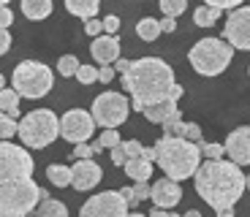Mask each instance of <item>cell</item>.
Segmentation results:
<instances>
[{"label": "cell", "instance_id": "cell-47", "mask_svg": "<svg viewBox=\"0 0 250 217\" xmlns=\"http://www.w3.org/2000/svg\"><path fill=\"white\" fill-rule=\"evenodd\" d=\"M125 217H147V215H142V212H128Z\"/></svg>", "mask_w": 250, "mask_h": 217}, {"label": "cell", "instance_id": "cell-30", "mask_svg": "<svg viewBox=\"0 0 250 217\" xmlns=\"http://www.w3.org/2000/svg\"><path fill=\"white\" fill-rule=\"evenodd\" d=\"M123 152H125V160H133V158H142L144 147L139 141H123Z\"/></svg>", "mask_w": 250, "mask_h": 217}, {"label": "cell", "instance_id": "cell-8", "mask_svg": "<svg viewBox=\"0 0 250 217\" xmlns=\"http://www.w3.org/2000/svg\"><path fill=\"white\" fill-rule=\"evenodd\" d=\"M131 114V100L125 98L123 93H101L98 98L93 100V109H90V117H93L95 128L104 130H114L128 119Z\"/></svg>", "mask_w": 250, "mask_h": 217}, {"label": "cell", "instance_id": "cell-10", "mask_svg": "<svg viewBox=\"0 0 250 217\" xmlns=\"http://www.w3.org/2000/svg\"><path fill=\"white\" fill-rule=\"evenodd\" d=\"M93 130H95V122L90 117V112H84V109H68L60 117V136L71 144H87Z\"/></svg>", "mask_w": 250, "mask_h": 217}, {"label": "cell", "instance_id": "cell-24", "mask_svg": "<svg viewBox=\"0 0 250 217\" xmlns=\"http://www.w3.org/2000/svg\"><path fill=\"white\" fill-rule=\"evenodd\" d=\"M218 19H220V11H218V8H212V6H199L193 11V22L199 27H212Z\"/></svg>", "mask_w": 250, "mask_h": 217}, {"label": "cell", "instance_id": "cell-9", "mask_svg": "<svg viewBox=\"0 0 250 217\" xmlns=\"http://www.w3.org/2000/svg\"><path fill=\"white\" fill-rule=\"evenodd\" d=\"M128 204L123 201L117 190H104L90 196L79 209V217H125L128 215Z\"/></svg>", "mask_w": 250, "mask_h": 217}, {"label": "cell", "instance_id": "cell-49", "mask_svg": "<svg viewBox=\"0 0 250 217\" xmlns=\"http://www.w3.org/2000/svg\"><path fill=\"white\" fill-rule=\"evenodd\" d=\"M0 6H8V0H0Z\"/></svg>", "mask_w": 250, "mask_h": 217}, {"label": "cell", "instance_id": "cell-29", "mask_svg": "<svg viewBox=\"0 0 250 217\" xmlns=\"http://www.w3.org/2000/svg\"><path fill=\"white\" fill-rule=\"evenodd\" d=\"M74 76L82 81V84H93V81H98V68H95V65H84V62H82Z\"/></svg>", "mask_w": 250, "mask_h": 217}, {"label": "cell", "instance_id": "cell-19", "mask_svg": "<svg viewBox=\"0 0 250 217\" xmlns=\"http://www.w3.org/2000/svg\"><path fill=\"white\" fill-rule=\"evenodd\" d=\"M30 215L33 217H68V206L57 198H44V201H38V206Z\"/></svg>", "mask_w": 250, "mask_h": 217}, {"label": "cell", "instance_id": "cell-28", "mask_svg": "<svg viewBox=\"0 0 250 217\" xmlns=\"http://www.w3.org/2000/svg\"><path fill=\"white\" fill-rule=\"evenodd\" d=\"M11 136H17V119L0 112V141H8Z\"/></svg>", "mask_w": 250, "mask_h": 217}, {"label": "cell", "instance_id": "cell-33", "mask_svg": "<svg viewBox=\"0 0 250 217\" xmlns=\"http://www.w3.org/2000/svg\"><path fill=\"white\" fill-rule=\"evenodd\" d=\"M101 25H104V33H106V36H117V30H120V19L114 17V14H109V17L101 19Z\"/></svg>", "mask_w": 250, "mask_h": 217}, {"label": "cell", "instance_id": "cell-46", "mask_svg": "<svg viewBox=\"0 0 250 217\" xmlns=\"http://www.w3.org/2000/svg\"><path fill=\"white\" fill-rule=\"evenodd\" d=\"M182 217H201V212H196V209H190V212H185Z\"/></svg>", "mask_w": 250, "mask_h": 217}, {"label": "cell", "instance_id": "cell-23", "mask_svg": "<svg viewBox=\"0 0 250 217\" xmlns=\"http://www.w3.org/2000/svg\"><path fill=\"white\" fill-rule=\"evenodd\" d=\"M46 177H49V182L55 187H68L71 185V168L62 166V163H52V166L46 168Z\"/></svg>", "mask_w": 250, "mask_h": 217}, {"label": "cell", "instance_id": "cell-38", "mask_svg": "<svg viewBox=\"0 0 250 217\" xmlns=\"http://www.w3.org/2000/svg\"><path fill=\"white\" fill-rule=\"evenodd\" d=\"M14 22V14L8 6H0V30H8V25Z\"/></svg>", "mask_w": 250, "mask_h": 217}, {"label": "cell", "instance_id": "cell-20", "mask_svg": "<svg viewBox=\"0 0 250 217\" xmlns=\"http://www.w3.org/2000/svg\"><path fill=\"white\" fill-rule=\"evenodd\" d=\"M22 14L33 22L46 19L52 14V0H22Z\"/></svg>", "mask_w": 250, "mask_h": 217}, {"label": "cell", "instance_id": "cell-25", "mask_svg": "<svg viewBox=\"0 0 250 217\" xmlns=\"http://www.w3.org/2000/svg\"><path fill=\"white\" fill-rule=\"evenodd\" d=\"M196 147H199L201 158H207V160H223V144H207L201 138V141H196Z\"/></svg>", "mask_w": 250, "mask_h": 217}, {"label": "cell", "instance_id": "cell-22", "mask_svg": "<svg viewBox=\"0 0 250 217\" xmlns=\"http://www.w3.org/2000/svg\"><path fill=\"white\" fill-rule=\"evenodd\" d=\"M136 36L142 38V41L152 43L158 36H161V27H158V19H152V17H144V19H139V22H136Z\"/></svg>", "mask_w": 250, "mask_h": 217}, {"label": "cell", "instance_id": "cell-7", "mask_svg": "<svg viewBox=\"0 0 250 217\" xmlns=\"http://www.w3.org/2000/svg\"><path fill=\"white\" fill-rule=\"evenodd\" d=\"M52 84H55V74H52V68L44 65V62L25 60L14 68V87L11 90L19 98H27V100L44 98L52 90Z\"/></svg>", "mask_w": 250, "mask_h": 217}, {"label": "cell", "instance_id": "cell-45", "mask_svg": "<svg viewBox=\"0 0 250 217\" xmlns=\"http://www.w3.org/2000/svg\"><path fill=\"white\" fill-rule=\"evenodd\" d=\"M218 217H234V209H220Z\"/></svg>", "mask_w": 250, "mask_h": 217}, {"label": "cell", "instance_id": "cell-14", "mask_svg": "<svg viewBox=\"0 0 250 217\" xmlns=\"http://www.w3.org/2000/svg\"><path fill=\"white\" fill-rule=\"evenodd\" d=\"M150 198H152V204H155V209L171 212L182 201V190L174 179H166V177H163L155 185H150Z\"/></svg>", "mask_w": 250, "mask_h": 217}, {"label": "cell", "instance_id": "cell-37", "mask_svg": "<svg viewBox=\"0 0 250 217\" xmlns=\"http://www.w3.org/2000/svg\"><path fill=\"white\" fill-rule=\"evenodd\" d=\"M84 33L93 38H98L104 33V25H101V19H87V25H84Z\"/></svg>", "mask_w": 250, "mask_h": 217}, {"label": "cell", "instance_id": "cell-5", "mask_svg": "<svg viewBox=\"0 0 250 217\" xmlns=\"http://www.w3.org/2000/svg\"><path fill=\"white\" fill-rule=\"evenodd\" d=\"M17 136L22 138L25 149H44L60 136V119L52 109H36L17 125Z\"/></svg>", "mask_w": 250, "mask_h": 217}, {"label": "cell", "instance_id": "cell-3", "mask_svg": "<svg viewBox=\"0 0 250 217\" xmlns=\"http://www.w3.org/2000/svg\"><path fill=\"white\" fill-rule=\"evenodd\" d=\"M193 179H196V193H199L201 198H204V204L212 206L215 212L234 209L237 201L245 196V187H248V177H245L242 168L234 166L231 160L199 163Z\"/></svg>", "mask_w": 250, "mask_h": 217}, {"label": "cell", "instance_id": "cell-11", "mask_svg": "<svg viewBox=\"0 0 250 217\" xmlns=\"http://www.w3.org/2000/svg\"><path fill=\"white\" fill-rule=\"evenodd\" d=\"M223 41L231 46V49H250V8L239 6L229 14L223 27Z\"/></svg>", "mask_w": 250, "mask_h": 217}, {"label": "cell", "instance_id": "cell-15", "mask_svg": "<svg viewBox=\"0 0 250 217\" xmlns=\"http://www.w3.org/2000/svg\"><path fill=\"white\" fill-rule=\"evenodd\" d=\"M142 114L147 117V122L161 125L163 130L171 128L174 122H182V109L177 106V100H161V103H152V106H147Z\"/></svg>", "mask_w": 250, "mask_h": 217}, {"label": "cell", "instance_id": "cell-21", "mask_svg": "<svg viewBox=\"0 0 250 217\" xmlns=\"http://www.w3.org/2000/svg\"><path fill=\"white\" fill-rule=\"evenodd\" d=\"M19 100L22 98L14 93L11 87H3V90H0V112L8 114L11 119H17L19 117Z\"/></svg>", "mask_w": 250, "mask_h": 217}, {"label": "cell", "instance_id": "cell-40", "mask_svg": "<svg viewBox=\"0 0 250 217\" xmlns=\"http://www.w3.org/2000/svg\"><path fill=\"white\" fill-rule=\"evenodd\" d=\"M158 27H161V33H174L177 30V19L163 17V19H158Z\"/></svg>", "mask_w": 250, "mask_h": 217}, {"label": "cell", "instance_id": "cell-26", "mask_svg": "<svg viewBox=\"0 0 250 217\" xmlns=\"http://www.w3.org/2000/svg\"><path fill=\"white\" fill-rule=\"evenodd\" d=\"M79 65H82V62L76 60L74 55H62L60 60H57V71H60V76H65V79H68V76H74Z\"/></svg>", "mask_w": 250, "mask_h": 217}, {"label": "cell", "instance_id": "cell-2", "mask_svg": "<svg viewBox=\"0 0 250 217\" xmlns=\"http://www.w3.org/2000/svg\"><path fill=\"white\" fill-rule=\"evenodd\" d=\"M123 87L131 93V109L144 112L147 106L161 100H180L182 87L174 79V68L161 57H142L128 62L123 74Z\"/></svg>", "mask_w": 250, "mask_h": 217}, {"label": "cell", "instance_id": "cell-16", "mask_svg": "<svg viewBox=\"0 0 250 217\" xmlns=\"http://www.w3.org/2000/svg\"><path fill=\"white\" fill-rule=\"evenodd\" d=\"M90 55H93V60L98 62V65H112L120 57V38L101 33V36L93 38V43H90Z\"/></svg>", "mask_w": 250, "mask_h": 217}, {"label": "cell", "instance_id": "cell-32", "mask_svg": "<svg viewBox=\"0 0 250 217\" xmlns=\"http://www.w3.org/2000/svg\"><path fill=\"white\" fill-rule=\"evenodd\" d=\"M182 138L185 141H201V128L196 122H185V130H182Z\"/></svg>", "mask_w": 250, "mask_h": 217}, {"label": "cell", "instance_id": "cell-12", "mask_svg": "<svg viewBox=\"0 0 250 217\" xmlns=\"http://www.w3.org/2000/svg\"><path fill=\"white\" fill-rule=\"evenodd\" d=\"M223 158L226 160H231L234 166H248L250 163V128L242 125V128L231 130L229 138L223 144Z\"/></svg>", "mask_w": 250, "mask_h": 217}, {"label": "cell", "instance_id": "cell-13", "mask_svg": "<svg viewBox=\"0 0 250 217\" xmlns=\"http://www.w3.org/2000/svg\"><path fill=\"white\" fill-rule=\"evenodd\" d=\"M101 177H104V171H101V166L93 160V158L76 160V166H71V185H74L79 193L93 190V187L101 182Z\"/></svg>", "mask_w": 250, "mask_h": 217}, {"label": "cell", "instance_id": "cell-39", "mask_svg": "<svg viewBox=\"0 0 250 217\" xmlns=\"http://www.w3.org/2000/svg\"><path fill=\"white\" fill-rule=\"evenodd\" d=\"M112 79H114V68H112V65H101V68H98V81H101V84H109Z\"/></svg>", "mask_w": 250, "mask_h": 217}, {"label": "cell", "instance_id": "cell-4", "mask_svg": "<svg viewBox=\"0 0 250 217\" xmlns=\"http://www.w3.org/2000/svg\"><path fill=\"white\" fill-rule=\"evenodd\" d=\"M155 158L152 160L158 163L166 179H174V182H182V179H190L196 174L201 163V152L193 141H185V138H174V136H163L155 141L152 147Z\"/></svg>", "mask_w": 250, "mask_h": 217}, {"label": "cell", "instance_id": "cell-51", "mask_svg": "<svg viewBox=\"0 0 250 217\" xmlns=\"http://www.w3.org/2000/svg\"><path fill=\"white\" fill-rule=\"evenodd\" d=\"M185 3H188V0H185Z\"/></svg>", "mask_w": 250, "mask_h": 217}, {"label": "cell", "instance_id": "cell-43", "mask_svg": "<svg viewBox=\"0 0 250 217\" xmlns=\"http://www.w3.org/2000/svg\"><path fill=\"white\" fill-rule=\"evenodd\" d=\"M128 62H131V60H125V57H117V60H114V65H112L114 74H117V71H120V74H125V71H128Z\"/></svg>", "mask_w": 250, "mask_h": 217}, {"label": "cell", "instance_id": "cell-1", "mask_svg": "<svg viewBox=\"0 0 250 217\" xmlns=\"http://www.w3.org/2000/svg\"><path fill=\"white\" fill-rule=\"evenodd\" d=\"M44 198H49V193L33 179L30 152L11 141H0V217H30Z\"/></svg>", "mask_w": 250, "mask_h": 217}, {"label": "cell", "instance_id": "cell-31", "mask_svg": "<svg viewBox=\"0 0 250 217\" xmlns=\"http://www.w3.org/2000/svg\"><path fill=\"white\" fill-rule=\"evenodd\" d=\"M98 144H101V147H109V149L117 147V144H120V133H117V130H101Z\"/></svg>", "mask_w": 250, "mask_h": 217}, {"label": "cell", "instance_id": "cell-42", "mask_svg": "<svg viewBox=\"0 0 250 217\" xmlns=\"http://www.w3.org/2000/svg\"><path fill=\"white\" fill-rule=\"evenodd\" d=\"M8 49H11V36H8V30H0V57L6 55Z\"/></svg>", "mask_w": 250, "mask_h": 217}, {"label": "cell", "instance_id": "cell-48", "mask_svg": "<svg viewBox=\"0 0 250 217\" xmlns=\"http://www.w3.org/2000/svg\"><path fill=\"white\" fill-rule=\"evenodd\" d=\"M3 87H6V76L0 74V90H3Z\"/></svg>", "mask_w": 250, "mask_h": 217}, {"label": "cell", "instance_id": "cell-35", "mask_svg": "<svg viewBox=\"0 0 250 217\" xmlns=\"http://www.w3.org/2000/svg\"><path fill=\"white\" fill-rule=\"evenodd\" d=\"M68 155L76 158V160H87V158H93V152H90V144H74Z\"/></svg>", "mask_w": 250, "mask_h": 217}, {"label": "cell", "instance_id": "cell-27", "mask_svg": "<svg viewBox=\"0 0 250 217\" xmlns=\"http://www.w3.org/2000/svg\"><path fill=\"white\" fill-rule=\"evenodd\" d=\"M185 8H188L185 0H161V11L166 14V17H171V19H177Z\"/></svg>", "mask_w": 250, "mask_h": 217}, {"label": "cell", "instance_id": "cell-6", "mask_svg": "<svg viewBox=\"0 0 250 217\" xmlns=\"http://www.w3.org/2000/svg\"><path fill=\"white\" fill-rule=\"evenodd\" d=\"M234 57V49L223 38H201L199 43L190 46L188 52V60L193 65L196 74L201 76H218L229 68V62Z\"/></svg>", "mask_w": 250, "mask_h": 217}, {"label": "cell", "instance_id": "cell-41", "mask_svg": "<svg viewBox=\"0 0 250 217\" xmlns=\"http://www.w3.org/2000/svg\"><path fill=\"white\" fill-rule=\"evenodd\" d=\"M112 163L114 166H123L125 163V152H123V141L117 144V147H112Z\"/></svg>", "mask_w": 250, "mask_h": 217}, {"label": "cell", "instance_id": "cell-17", "mask_svg": "<svg viewBox=\"0 0 250 217\" xmlns=\"http://www.w3.org/2000/svg\"><path fill=\"white\" fill-rule=\"evenodd\" d=\"M125 177H131L133 182H150L152 177V163L144 160V158H133V160H125Z\"/></svg>", "mask_w": 250, "mask_h": 217}, {"label": "cell", "instance_id": "cell-18", "mask_svg": "<svg viewBox=\"0 0 250 217\" xmlns=\"http://www.w3.org/2000/svg\"><path fill=\"white\" fill-rule=\"evenodd\" d=\"M65 8H68V14H74L79 19H95L101 0H65Z\"/></svg>", "mask_w": 250, "mask_h": 217}, {"label": "cell", "instance_id": "cell-44", "mask_svg": "<svg viewBox=\"0 0 250 217\" xmlns=\"http://www.w3.org/2000/svg\"><path fill=\"white\" fill-rule=\"evenodd\" d=\"M147 217H171V212H166V209H152Z\"/></svg>", "mask_w": 250, "mask_h": 217}, {"label": "cell", "instance_id": "cell-36", "mask_svg": "<svg viewBox=\"0 0 250 217\" xmlns=\"http://www.w3.org/2000/svg\"><path fill=\"white\" fill-rule=\"evenodd\" d=\"M131 190H133V198H136V201H147V198H150V185H147V182H136Z\"/></svg>", "mask_w": 250, "mask_h": 217}, {"label": "cell", "instance_id": "cell-34", "mask_svg": "<svg viewBox=\"0 0 250 217\" xmlns=\"http://www.w3.org/2000/svg\"><path fill=\"white\" fill-rule=\"evenodd\" d=\"M242 3L245 0H207L204 6H212V8H218V11H223V8H231L234 11V8H239Z\"/></svg>", "mask_w": 250, "mask_h": 217}, {"label": "cell", "instance_id": "cell-50", "mask_svg": "<svg viewBox=\"0 0 250 217\" xmlns=\"http://www.w3.org/2000/svg\"><path fill=\"white\" fill-rule=\"evenodd\" d=\"M171 217H182V215H174V212H171Z\"/></svg>", "mask_w": 250, "mask_h": 217}]
</instances>
